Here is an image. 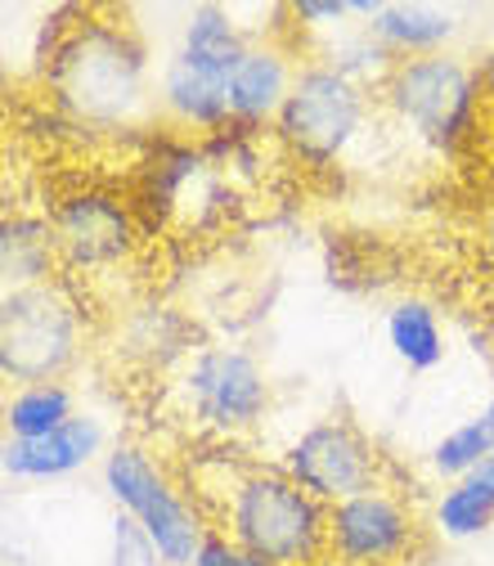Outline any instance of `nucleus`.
I'll use <instances>...</instances> for the list:
<instances>
[{
  "mask_svg": "<svg viewBox=\"0 0 494 566\" xmlns=\"http://www.w3.org/2000/svg\"><path fill=\"white\" fill-rule=\"evenodd\" d=\"M50 108L77 135H139L158 117V67L135 23L91 14L67 32L45 67Z\"/></svg>",
  "mask_w": 494,
  "mask_h": 566,
  "instance_id": "nucleus-1",
  "label": "nucleus"
},
{
  "mask_svg": "<svg viewBox=\"0 0 494 566\" xmlns=\"http://www.w3.org/2000/svg\"><path fill=\"white\" fill-rule=\"evenodd\" d=\"M217 531L274 566H306L328 553V509L278 463H248L217 504Z\"/></svg>",
  "mask_w": 494,
  "mask_h": 566,
  "instance_id": "nucleus-2",
  "label": "nucleus"
},
{
  "mask_svg": "<svg viewBox=\"0 0 494 566\" xmlns=\"http://www.w3.org/2000/svg\"><path fill=\"white\" fill-rule=\"evenodd\" d=\"M382 108L432 154L459 158L485 122V95L476 59L445 50L428 59H400L391 77L378 86Z\"/></svg>",
  "mask_w": 494,
  "mask_h": 566,
  "instance_id": "nucleus-3",
  "label": "nucleus"
},
{
  "mask_svg": "<svg viewBox=\"0 0 494 566\" xmlns=\"http://www.w3.org/2000/svg\"><path fill=\"white\" fill-rule=\"evenodd\" d=\"M369 95L374 91L341 77L337 67L306 59L284 113H278V122L270 126L274 145L284 149L288 163H297L306 171L341 167L369 130V108H374Z\"/></svg>",
  "mask_w": 494,
  "mask_h": 566,
  "instance_id": "nucleus-4",
  "label": "nucleus"
},
{
  "mask_svg": "<svg viewBox=\"0 0 494 566\" xmlns=\"http://www.w3.org/2000/svg\"><path fill=\"white\" fill-rule=\"evenodd\" d=\"M86 350V311L63 279L0 293V374L14 387L63 382Z\"/></svg>",
  "mask_w": 494,
  "mask_h": 566,
  "instance_id": "nucleus-5",
  "label": "nucleus"
},
{
  "mask_svg": "<svg viewBox=\"0 0 494 566\" xmlns=\"http://www.w3.org/2000/svg\"><path fill=\"white\" fill-rule=\"evenodd\" d=\"M104 494L145 531L167 566H193L202 539L211 526L202 522V509L185 494V485L167 472V463L145 450L139 441H117L99 463Z\"/></svg>",
  "mask_w": 494,
  "mask_h": 566,
  "instance_id": "nucleus-6",
  "label": "nucleus"
},
{
  "mask_svg": "<svg viewBox=\"0 0 494 566\" xmlns=\"http://www.w3.org/2000/svg\"><path fill=\"white\" fill-rule=\"evenodd\" d=\"M176 409L211 441H234L270 418L274 382L248 346L207 342L171 382Z\"/></svg>",
  "mask_w": 494,
  "mask_h": 566,
  "instance_id": "nucleus-7",
  "label": "nucleus"
},
{
  "mask_svg": "<svg viewBox=\"0 0 494 566\" xmlns=\"http://www.w3.org/2000/svg\"><path fill=\"white\" fill-rule=\"evenodd\" d=\"M130 202L145 226H211L225 217V202H234V185L211 167L207 149L193 135L154 126L139 139Z\"/></svg>",
  "mask_w": 494,
  "mask_h": 566,
  "instance_id": "nucleus-8",
  "label": "nucleus"
},
{
  "mask_svg": "<svg viewBox=\"0 0 494 566\" xmlns=\"http://www.w3.org/2000/svg\"><path fill=\"white\" fill-rule=\"evenodd\" d=\"M50 226L59 239V261L63 270L99 279L122 270L135 248H139V211L126 193L82 180L63 189L50 207Z\"/></svg>",
  "mask_w": 494,
  "mask_h": 566,
  "instance_id": "nucleus-9",
  "label": "nucleus"
},
{
  "mask_svg": "<svg viewBox=\"0 0 494 566\" xmlns=\"http://www.w3.org/2000/svg\"><path fill=\"white\" fill-rule=\"evenodd\" d=\"M278 468L306 494H315L324 509L356 500V494H365L382 481L378 446L350 418H337V413L306 422V428L278 450Z\"/></svg>",
  "mask_w": 494,
  "mask_h": 566,
  "instance_id": "nucleus-10",
  "label": "nucleus"
},
{
  "mask_svg": "<svg viewBox=\"0 0 494 566\" xmlns=\"http://www.w3.org/2000/svg\"><path fill=\"white\" fill-rule=\"evenodd\" d=\"M418 553H422L418 513L387 481L328 509V557L346 566H404Z\"/></svg>",
  "mask_w": 494,
  "mask_h": 566,
  "instance_id": "nucleus-11",
  "label": "nucleus"
},
{
  "mask_svg": "<svg viewBox=\"0 0 494 566\" xmlns=\"http://www.w3.org/2000/svg\"><path fill=\"white\" fill-rule=\"evenodd\" d=\"M239 63L176 50L158 67V117L180 135H217L230 126V77Z\"/></svg>",
  "mask_w": 494,
  "mask_h": 566,
  "instance_id": "nucleus-12",
  "label": "nucleus"
},
{
  "mask_svg": "<svg viewBox=\"0 0 494 566\" xmlns=\"http://www.w3.org/2000/svg\"><path fill=\"white\" fill-rule=\"evenodd\" d=\"M108 450L113 446H108L104 422L95 413H77L41 441H6L0 446V472H6V481H19V485H50V481L77 476L86 468H99Z\"/></svg>",
  "mask_w": 494,
  "mask_h": 566,
  "instance_id": "nucleus-13",
  "label": "nucleus"
},
{
  "mask_svg": "<svg viewBox=\"0 0 494 566\" xmlns=\"http://www.w3.org/2000/svg\"><path fill=\"white\" fill-rule=\"evenodd\" d=\"M297 73L302 59L293 54V45H284L278 36H252L230 77V122L248 130H270L293 95Z\"/></svg>",
  "mask_w": 494,
  "mask_h": 566,
  "instance_id": "nucleus-14",
  "label": "nucleus"
},
{
  "mask_svg": "<svg viewBox=\"0 0 494 566\" xmlns=\"http://www.w3.org/2000/svg\"><path fill=\"white\" fill-rule=\"evenodd\" d=\"M59 270L63 261L50 211H28V207L6 211V221H0V279H6V293L54 283Z\"/></svg>",
  "mask_w": 494,
  "mask_h": 566,
  "instance_id": "nucleus-15",
  "label": "nucleus"
},
{
  "mask_svg": "<svg viewBox=\"0 0 494 566\" xmlns=\"http://www.w3.org/2000/svg\"><path fill=\"white\" fill-rule=\"evenodd\" d=\"M369 32L391 50V59H428V54H445L454 50V41L463 36V19L450 6H422V0H396L374 14Z\"/></svg>",
  "mask_w": 494,
  "mask_h": 566,
  "instance_id": "nucleus-16",
  "label": "nucleus"
},
{
  "mask_svg": "<svg viewBox=\"0 0 494 566\" xmlns=\"http://www.w3.org/2000/svg\"><path fill=\"white\" fill-rule=\"evenodd\" d=\"M117 350L139 369H185L193 356V324L176 306H135L117 328Z\"/></svg>",
  "mask_w": 494,
  "mask_h": 566,
  "instance_id": "nucleus-17",
  "label": "nucleus"
},
{
  "mask_svg": "<svg viewBox=\"0 0 494 566\" xmlns=\"http://www.w3.org/2000/svg\"><path fill=\"white\" fill-rule=\"evenodd\" d=\"M382 333H387V346L391 356L409 369V374H432L445 365L450 356V333H445V319L437 311V302L428 297H396L382 315Z\"/></svg>",
  "mask_w": 494,
  "mask_h": 566,
  "instance_id": "nucleus-18",
  "label": "nucleus"
},
{
  "mask_svg": "<svg viewBox=\"0 0 494 566\" xmlns=\"http://www.w3.org/2000/svg\"><path fill=\"white\" fill-rule=\"evenodd\" d=\"M494 531V454L459 481H445L432 500V535L441 544H472Z\"/></svg>",
  "mask_w": 494,
  "mask_h": 566,
  "instance_id": "nucleus-19",
  "label": "nucleus"
},
{
  "mask_svg": "<svg viewBox=\"0 0 494 566\" xmlns=\"http://www.w3.org/2000/svg\"><path fill=\"white\" fill-rule=\"evenodd\" d=\"M77 396L67 382H32L6 396V441H41L77 418Z\"/></svg>",
  "mask_w": 494,
  "mask_h": 566,
  "instance_id": "nucleus-20",
  "label": "nucleus"
},
{
  "mask_svg": "<svg viewBox=\"0 0 494 566\" xmlns=\"http://www.w3.org/2000/svg\"><path fill=\"white\" fill-rule=\"evenodd\" d=\"M490 454H494V391H490V400H485L472 418H463L459 428H450V432L432 446L428 468H432V476L445 485V481H459V476H467L472 468H481Z\"/></svg>",
  "mask_w": 494,
  "mask_h": 566,
  "instance_id": "nucleus-21",
  "label": "nucleus"
},
{
  "mask_svg": "<svg viewBox=\"0 0 494 566\" xmlns=\"http://www.w3.org/2000/svg\"><path fill=\"white\" fill-rule=\"evenodd\" d=\"M315 59L319 63H328V67H337L341 77H350L356 86H382L387 77H391V67H396V59H391V50L369 32V28H346V32H337V36H328V41H319L315 45Z\"/></svg>",
  "mask_w": 494,
  "mask_h": 566,
  "instance_id": "nucleus-22",
  "label": "nucleus"
},
{
  "mask_svg": "<svg viewBox=\"0 0 494 566\" xmlns=\"http://www.w3.org/2000/svg\"><path fill=\"white\" fill-rule=\"evenodd\" d=\"M261 135H265V130H248V126H234V122H230L225 130L207 135L202 149H207L211 167H217L230 185H252V180H261V171H265V145H261Z\"/></svg>",
  "mask_w": 494,
  "mask_h": 566,
  "instance_id": "nucleus-23",
  "label": "nucleus"
},
{
  "mask_svg": "<svg viewBox=\"0 0 494 566\" xmlns=\"http://www.w3.org/2000/svg\"><path fill=\"white\" fill-rule=\"evenodd\" d=\"M288 28L315 36L319 45L346 28H356V14H350V0H297V6H288Z\"/></svg>",
  "mask_w": 494,
  "mask_h": 566,
  "instance_id": "nucleus-24",
  "label": "nucleus"
},
{
  "mask_svg": "<svg viewBox=\"0 0 494 566\" xmlns=\"http://www.w3.org/2000/svg\"><path fill=\"white\" fill-rule=\"evenodd\" d=\"M108 566H167V562L145 531H139L126 513H117L113 531H108Z\"/></svg>",
  "mask_w": 494,
  "mask_h": 566,
  "instance_id": "nucleus-25",
  "label": "nucleus"
},
{
  "mask_svg": "<svg viewBox=\"0 0 494 566\" xmlns=\"http://www.w3.org/2000/svg\"><path fill=\"white\" fill-rule=\"evenodd\" d=\"M193 566H274V562H265V557H256L252 548H243V544H234L225 531H217L211 526V535L202 539V548H198V557H193Z\"/></svg>",
  "mask_w": 494,
  "mask_h": 566,
  "instance_id": "nucleus-26",
  "label": "nucleus"
},
{
  "mask_svg": "<svg viewBox=\"0 0 494 566\" xmlns=\"http://www.w3.org/2000/svg\"><path fill=\"white\" fill-rule=\"evenodd\" d=\"M476 77H481V95H485V113L494 117V45L476 54Z\"/></svg>",
  "mask_w": 494,
  "mask_h": 566,
  "instance_id": "nucleus-27",
  "label": "nucleus"
},
{
  "mask_svg": "<svg viewBox=\"0 0 494 566\" xmlns=\"http://www.w3.org/2000/svg\"><path fill=\"white\" fill-rule=\"evenodd\" d=\"M481 252H485V265H490V279H494V202L481 217Z\"/></svg>",
  "mask_w": 494,
  "mask_h": 566,
  "instance_id": "nucleus-28",
  "label": "nucleus"
},
{
  "mask_svg": "<svg viewBox=\"0 0 494 566\" xmlns=\"http://www.w3.org/2000/svg\"><path fill=\"white\" fill-rule=\"evenodd\" d=\"M413 566H454V557H437V553L422 548V562H413Z\"/></svg>",
  "mask_w": 494,
  "mask_h": 566,
  "instance_id": "nucleus-29",
  "label": "nucleus"
},
{
  "mask_svg": "<svg viewBox=\"0 0 494 566\" xmlns=\"http://www.w3.org/2000/svg\"><path fill=\"white\" fill-rule=\"evenodd\" d=\"M306 566H346V562H337V557L324 553V557H315V562H306Z\"/></svg>",
  "mask_w": 494,
  "mask_h": 566,
  "instance_id": "nucleus-30",
  "label": "nucleus"
}]
</instances>
